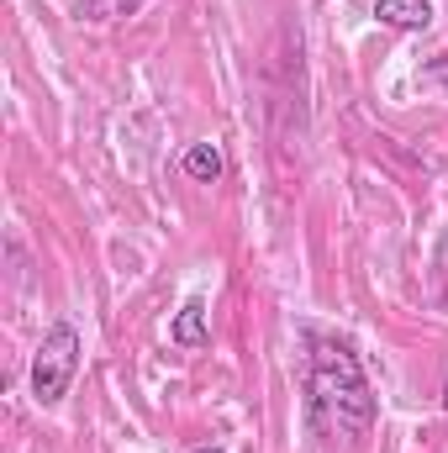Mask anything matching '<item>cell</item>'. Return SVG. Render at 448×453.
<instances>
[{
	"mask_svg": "<svg viewBox=\"0 0 448 453\" xmlns=\"http://www.w3.org/2000/svg\"><path fill=\"white\" fill-rule=\"evenodd\" d=\"M306 390H312L317 422H328V427L348 433V438H364L375 427V390H369V374L359 369V358H353L348 342L312 338Z\"/></svg>",
	"mask_w": 448,
	"mask_h": 453,
	"instance_id": "6da1fadb",
	"label": "cell"
},
{
	"mask_svg": "<svg viewBox=\"0 0 448 453\" xmlns=\"http://www.w3.org/2000/svg\"><path fill=\"white\" fill-rule=\"evenodd\" d=\"M74 374H80V333H74V322H53L37 342V353H32V395H37V406H58L69 395Z\"/></svg>",
	"mask_w": 448,
	"mask_h": 453,
	"instance_id": "7a4b0ae2",
	"label": "cell"
},
{
	"mask_svg": "<svg viewBox=\"0 0 448 453\" xmlns=\"http://www.w3.org/2000/svg\"><path fill=\"white\" fill-rule=\"evenodd\" d=\"M375 16L396 32H428L433 27V0H375Z\"/></svg>",
	"mask_w": 448,
	"mask_h": 453,
	"instance_id": "3957f363",
	"label": "cell"
},
{
	"mask_svg": "<svg viewBox=\"0 0 448 453\" xmlns=\"http://www.w3.org/2000/svg\"><path fill=\"white\" fill-rule=\"evenodd\" d=\"M169 338L180 342V348H201V342L212 338V327H206V301H201V296H190V301L174 311V322H169Z\"/></svg>",
	"mask_w": 448,
	"mask_h": 453,
	"instance_id": "277c9868",
	"label": "cell"
},
{
	"mask_svg": "<svg viewBox=\"0 0 448 453\" xmlns=\"http://www.w3.org/2000/svg\"><path fill=\"white\" fill-rule=\"evenodd\" d=\"M222 148H217V142H190V148H185V174H190V180H196V185H217V180H222Z\"/></svg>",
	"mask_w": 448,
	"mask_h": 453,
	"instance_id": "5b68a950",
	"label": "cell"
},
{
	"mask_svg": "<svg viewBox=\"0 0 448 453\" xmlns=\"http://www.w3.org/2000/svg\"><path fill=\"white\" fill-rule=\"evenodd\" d=\"M190 453H222V449L217 443H201V449H190Z\"/></svg>",
	"mask_w": 448,
	"mask_h": 453,
	"instance_id": "8992f818",
	"label": "cell"
},
{
	"mask_svg": "<svg viewBox=\"0 0 448 453\" xmlns=\"http://www.w3.org/2000/svg\"><path fill=\"white\" fill-rule=\"evenodd\" d=\"M444 406H448V380H444Z\"/></svg>",
	"mask_w": 448,
	"mask_h": 453,
	"instance_id": "52a82bcc",
	"label": "cell"
}]
</instances>
